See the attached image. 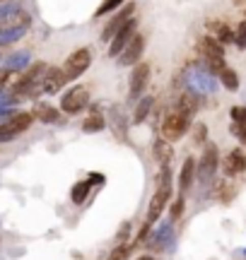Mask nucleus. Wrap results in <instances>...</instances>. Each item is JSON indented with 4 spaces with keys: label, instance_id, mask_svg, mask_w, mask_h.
<instances>
[{
    "label": "nucleus",
    "instance_id": "nucleus-1",
    "mask_svg": "<svg viewBox=\"0 0 246 260\" xmlns=\"http://www.w3.org/2000/svg\"><path fill=\"white\" fill-rule=\"evenodd\" d=\"M169 198H171V174L169 167H162L160 176H157V188H155V195H152L150 207H147V222L155 224L160 219L167 203H169Z\"/></svg>",
    "mask_w": 246,
    "mask_h": 260
},
{
    "label": "nucleus",
    "instance_id": "nucleus-2",
    "mask_svg": "<svg viewBox=\"0 0 246 260\" xmlns=\"http://www.w3.org/2000/svg\"><path fill=\"white\" fill-rule=\"evenodd\" d=\"M32 123H34V116L29 111L10 113L8 118L0 121V142H10L12 138H17L19 133H24V130L32 128Z\"/></svg>",
    "mask_w": 246,
    "mask_h": 260
},
{
    "label": "nucleus",
    "instance_id": "nucleus-3",
    "mask_svg": "<svg viewBox=\"0 0 246 260\" xmlns=\"http://www.w3.org/2000/svg\"><path fill=\"white\" fill-rule=\"evenodd\" d=\"M48 70L46 63H34L29 65L24 73L19 75L17 84L12 87V92L19 94V96H27V94H34V89H39V84H41V77H44V73Z\"/></svg>",
    "mask_w": 246,
    "mask_h": 260
},
{
    "label": "nucleus",
    "instance_id": "nucleus-4",
    "mask_svg": "<svg viewBox=\"0 0 246 260\" xmlns=\"http://www.w3.org/2000/svg\"><path fill=\"white\" fill-rule=\"evenodd\" d=\"M89 65H92V56H89L87 48H77V51H73V53L66 58V63H63V73H66L68 82H70V80H77V77H82Z\"/></svg>",
    "mask_w": 246,
    "mask_h": 260
},
{
    "label": "nucleus",
    "instance_id": "nucleus-5",
    "mask_svg": "<svg viewBox=\"0 0 246 260\" xmlns=\"http://www.w3.org/2000/svg\"><path fill=\"white\" fill-rule=\"evenodd\" d=\"M189 128H191V121L186 118V116L176 113V111L167 113L164 121H162V135H164L167 142H176V140H181L183 135H186V130Z\"/></svg>",
    "mask_w": 246,
    "mask_h": 260
},
{
    "label": "nucleus",
    "instance_id": "nucleus-6",
    "mask_svg": "<svg viewBox=\"0 0 246 260\" xmlns=\"http://www.w3.org/2000/svg\"><path fill=\"white\" fill-rule=\"evenodd\" d=\"M87 104H89V89L82 87V84H77L73 89H68L63 94V99H60V111L68 113V116H73V113H80L85 109Z\"/></svg>",
    "mask_w": 246,
    "mask_h": 260
},
{
    "label": "nucleus",
    "instance_id": "nucleus-7",
    "mask_svg": "<svg viewBox=\"0 0 246 260\" xmlns=\"http://www.w3.org/2000/svg\"><path fill=\"white\" fill-rule=\"evenodd\" d=\"M220 167V152L218 147L210 142V145H205V149H203V157H200L198 161V178L203 181V183H210L212 178H215V171H218Z\"/></svg>",
    "mask_w": 246,
    "mask_h": 260
},
{
    "label": "nucleus",
    "instance_id": "nucleus-8",
    "mask_svg": "<svg viewBox=\"0 0 246 260\" xmlns=\"http://www.w3.org/2000/svg\"><path fill=\"white\" fill-rule=\"evenodd\" d=\"M135 27H138V22H135V17H133V19H128V22H126L121 29H118V34L111 39V46H109V56H111V58L121 56L123 48L128 46V44L133 41V37H135Z\"/></svg>",
    "mask_w": 246,
    "mask_h": 260
},
{
    "label": "nucleus",
    "instance_id": "nucleus-9",
    "mask_svg": "<svg viewBox=\"0 0 246 260\" xmlns=\"http://www.w3.org/2000/svg\"><path fill=\"white\" fill-rule=\"evenodd\" d=\"M29 15L19 5H0V27H29Z\"/></svg>",
    "mask_w": 246,
    "mask_h": 260
},
{
    "label": "nucleus",
    "instance_id": "nucleus-10",
    "mask_svg": "<svg viewBox=\"0 0 246 260\" xmlns=\"http://www.w3.org/2000/svg\"><path fill=\"white\" fill-rule=\"evenodd\" d=\"M133 12H135V5H133V3H128V5H123V8L118 10V12H116L114 17L109 19V24H106V29L102 31V39H104V41H111V39H114L116 34H118V29H121L123 24L128 22V19H133Z\"/></svg>",
    "mask_w": 246,
    "mask_h": 260
},
{
    "label": "nucleus",
    "instance_id": "nucleus-11",
    "mask_svg": "<svg viewBox=\"0 0 246 260\" xmlns=\"http://www.w3.org/2000/svg\"><path fill=\"white\" fill-rule=\"evenodd\" d=\"M147 80H150V65L140 60L131 73V94H128V96H131L133 102H135L138 96H142L145 87H147Z\"/></svg>",
    "mask_w": 246,
    "mask_h": 260
},
{
    "label": "nucleus",
    "instance_id": "nucleus-12",
    "mask_svg": "<svg viewBox=\"0 0 246 260\" xmlns=\"http://www.w3.org/2000/svg\"><path fill=\"white\" fill-rule=\"evenodd\" d=\"M142 53H145V37L135 34V37H133V41L123 48V53L118 56V58H121V65H126V68H135V65L140 63Z\"/></svg>",
    "mask_w": 246,
    "mask_h": 260
},
{
    "label": "nucleus",
    "instance_id": "nucleus-13",
    "mask_svg": "<svg viewBox=\"0 0 246 260\" xmlns=\"http://www.w3.org/2000/svg\"><path fill=\"white\" fill-rule=\"evenodd\" d=\"M68 77L63 70H58V68H48L46 73H44V77H41V84H39V89L44 94H56L60 92L63 87H66Z\"/></svg>",
    "mask_w": 246,
    "mask_h": 260
},
{
    "label": "nucleus",
    "instance_id": "nucleus-14",
    "mask_svg": "<svg viewBox=\"0 0 246 260\" xmlns=\"http://www.w3.org/2000/svg\"><path fill=\"white\" fill-rule=\"evenodd\" d=\"M200 109V96H198V92H183L179 96V102H176V106H174V111L176 113H181V116H186V118H193L196 116V111Z\"/></svg>",
    "mask_w": 246,
    "mask_h": 260
},
{
    "label": "nucleus",
    "instance_id": "nucleus-15",
    "mask_svg": "<svg viewBox=\"0 0 246 260\" xmlns=\"http://www.w3.org/2000/svg\"><path fill=\"white\" fill-rule=\"evenodd\" d=\"M222 169L227 176H239L246 171V154L241 149H232L227 157L222 159Z\"/></svg>",
    "mask_w": 246,
    "mask_h": 260
},
{
    "label": "nucleus",
    "instance_id": "nucleus-16",
    "mask_svg": "<svg viewBox=\"0 0 246 260\" xmlns=\"http://www.w3.org/2000/svg\"><path fill=\"white\" fill-rule=\"evenodd\" d=\"M196 171H198V161H196L193 157H189L186 161H183V167H181V174H179V190H181V195H183L191 186H193Z\"/></svg>",
    "mask_w": 246,
    "mask_h": 260
},
{
    "label": "nucleus",
    "instance_id": "nucleus-17",
    "mask_svg": "<svg viewBox=\"0 0 246 260\" xmlns=\"http://www.w3.org/2000/svg\"><path fill=\"white\" fill-rule=\"evenodd\" d=\"M32 116H37L41 123H46V125H56V123H60V113H58L56 106H51V104L46 102H39L34 104V113Z\"/></svg>",
    "mask_w": 246,
    "mask_h": 260
},
{
    "label": "nucleus",
    "instance_id": "nucleus-18",
    "mask_svg": "<svg viewBox=\"0 0 246 260\" xmlns=\"http://www.w3.org/2000/svg\"><path fill=\"white\" fill-rule=\"evenodd\" d=\"M200 51H203L205 60H225V48H222V44H218L212 37L200 39Z\"/></svg>",
    "mask_w": 246,
    "mask_h": 260
},
{
    "label": "nucleus",
    "instance_id": "nucleus-19",
    "mask_svg": "<svg viewBox=\"0 0 246 260\" xmlns=\"http://www.w3.org/2000/svg\"><path fill=\"white\" fill-rule=\"evenodd\" d=\"M208 29L218 44H229V41H234V31H232L225 22H210Z\"/></svg>",
    "mask_w": 246,
    "mask_h": 260
},
{
    "label": "nucleus",
    "instance_id": "nucleus-20",
    "mask_svg": "<svg viewBox=\"0 0 246 260\" xmlns=\"http://www.w3.org/2000/svg\"><path fill=\"white\" fill-rule=\"evenodd\" d=\"M155 157L160 159L162 167H169L171 157H174V147H171V142H167V140H155Z\"/></svg>",
    "mask_w": 246,
    "mask_h": 260
},
{
    "label": "nucleus",
    "instance_id": "nucleus-21",
    "mask_svg": "<svg viewBox=\"0 0 246 260\" xmlns=\"http://www.w3.org/2000/svg\"><path fill=\"white\" fill-rule=\"evenodd\" d=\"M152 106H155V99L152 96H142L140 102L135 104V113H133V123L135 125H140L147 116H150V111H152Z\"/></svg>",
    "mask_w": 246,
    "mask_h": 260
},
{
    "label": "nucleus",
    "instance_id": "nucleus-22",
    "mask_svg": "<svg viewBox=\"0 0 246 260\" xmlns=\"http://www.w3.org/2000/svg\"><path fill=\"white\" fill-rule=\"evenodd\" d=\"M27 60H29V53H12V56L5 60V68H8V70H15V73H24V70H27Z\"/></svg>",
    "mask_w": 246,
    "mask_h": 260
},
{
    "label": "nucleus",
    "instance_id": "nucleus-23",
    "mask_svg": "<svg viewBox=\"0 0 246 260\" xmlns=\"http://www.w3.org/2000/svg\"><path fill=\"white\" fill-rule=\"evenodd\" d=\"M104 128H106V118L102 113H92V116L82 123V130H85V133H102Z\"/></svg>",
    "mask_w": 246,
    "mask_h": 260
},
{
    "label": "nucleus",
    "instance_id": "nucleus-24",
    "mask_svg": "<svg viewBox=\"0 0 246 260\" xmlns=\"http://www.w3.org/2000/svg\"><path fill=\"white\" fill-rule=\"evenodd\" d=\"M218 77H220V82L225 84V89H229V92H237L239 89V75L234 73L232 68H225Z\"/></svg>",
    "mask_w": 246,
    "mask_h": 260
},
{
    "label": "nucleus",
    "instance_id": "nucleus-25",
    "mask_svg": "<svg viewBox=\"0 0 246 260\" xmlns=\"http://www.w3.org/2000/svg\"><path fill=\"white\" fill-rule=\"evenodd\" d=\"M89 188H92V183L89 181H80L75 188H73V203H85V198H87V193H89Z\"/></svg>",
    "mask_w": 246,
    "mask_h": 260
},
{
    "label": "nucleus",
    "instance_id": "nucleus-26",
    "mask_svg": "<svg viewBox=\"0 0 246 260\" xmlns=\"http://www.w3.org/2000/svg\"><path fill=\"white\" fill-rule=\"evenodd\" d=\"M123 0H102V5L97 8V17H104L109 12H114L116 8H121Z\"/></svg>",
    "mask_w": 246,
    "mask_h": 260
},
{
    "label": "nucleus",
    "instance_id": "nucleus-27",
    "mask_svg": "<svg viewBox=\"0 0 246 260\" xmlns=\"http://www.w3.org/2000/svg\"><path fill=\"white\" fill-rule=\"evenodd\" d=\"M133 246H116L114 251H111V255H109V260H128V253H131Z\"/></svg>",
    "mask_w": 246,
    "mask_h": 260
},
{
    "label": "nucleus",
    "instance_id": "nucleus-28",
    "mask_svg": "<svg viewBox=\"0 0 246 260\" xmlns=\"http://www.w3.org/2000/svg\"><path fill=\"white\" fill-rule=\"evenodd\" d=\"M229 113H232V121L246 128V106H234V109H232Z\"/></svg>",
    "mask_w": 246,
    "mask_h": 260
},
{
    "label": "nucleus",
    "instance_id": "nucleus-29",
    "mask_svg": "<svg viewBox=\"0 0 246 260\" xmlns=\"http://www.w3.org/2000/svg\"><path fill=\"white\" fill-rule=\"evenodd\" d=\"M234 44H237L239 48H246V19L239 24L237 34H234Z\"/></svg>",
    "mask_w": 246,
    "mask_h": 260
},
{
    "label": "nucleus",
    "instance_id": "nucleus-30",
    "mask_svg": "<svg viewBox=\"0 0 246 260\" xmlns=\"http://www.w3.org/2000/svg\"><path fill=\"white\" fill-rule=\"evenodd\" d=\"M205 138H208V128H205L203 123H198V125H196V133H193V142H196V145H203Z\"/></svg>",
    "mask_w": 246,
    "mask_h": 260
},
{
    "label": "nucleus",
    "instance_id": "nucleus-31",
    "mask_svg": "<svg viewBox=\"0 0 246 260\" xmlns=\"http://www.w3.org/2000/svg\"><path fill=\"white\" fill-rule=\"evenodd\" d=\"M229 130H232V135H234V138L241 140V142L246 145V128H244V125H239V123H232V125H229Z\"/></svg>",
    "mask_w": 246,
    "mask_h": 260
},
{
    "label": "nucleus",
    "instance_id": "nucleus-32",
    "mask_svg": "<svg viewBox=\"0 0 246 260\" xmlns=\"http://www.w3.org/2000/svg\"><path fill=\"white\" fill-rule=\"evenodd\" d=\"M181 212H183V195H179L176 203L171 205V219H179Z\"/></svg>",
    "mask_w": 246,
    "mask_h": 260
},
{
    "label": "nucleus",
    "instance_id": "nucleus-33",
    "mask_svg": "<svg viewBox=\"0 0 246 260\" xmlns=\"http://www.w3.org/2000/svg\"><path fill=\"white\" fill-rule=\"evenodd\" d=\"M138 260H155L152 255H142V258H138Z\"/></svg>",
    "mask_w": 246,
    "mask_h": 260
},
{
    "label": "nucleus",
    "instance_id": "nucleus-34",
    "mask_svg": "<svg viewBox=\"0 0 246 260\" xmlns=\"http://www.w3.org/2000/svg\"><path fill=\"white\" fill-rule=\"evenodd\" d=\"M0 3H3V0H0Z\"/></svg>",
    "mask_w": 246,
    "mask_h": 260
}]
</instances>
